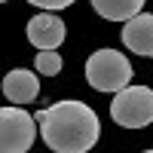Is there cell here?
<instances>
[{
  "label": "cell",
  "mask_w": 153,
  "mask_h": 153,
  "mask_svg": "<svg viewBox=\"0 0 153 153\" xmlns=\"http://www.w3.org/2000/svg\"><path fill=\"white\" fill-rule=\"evenodd\" d=\"M37 132L55 153H86L101 135L98 113L83 101H58L37 113Z\"/></svg>",
  "instance_id": "obj_1"
},
{
  "label": "cell",
  "mask_w": 153,
  "mask_h": 153,
  "mask_svg": "<svg viewBox=\"0 0 153 153\" xmlns=\"http://www.w3.org/2000/svg\"><path fill=\"white\" fill-rule=\"evenodd\" d=\"M86 80L98 92H120L132 83V61L117 49H98L86 61Z\"/></svg>",
  "instance_id": "obj_2"
},
{
  "label": "cell",
  "mask_w": 153,
  "mask_h": 153,
  "mask_svg": "<svg viewBox=\"0 0 153 153\" xmlns=\"http://www.w3.org/2000/svg\"><path fill=\"white\" fill-rule=\"evenodd\" d=\"M110 117L123 129H144L153 123V89L147 86H123L113 92Z\"/></svg>",
  "instance_id": "obj_3"
},
{
  "label": "cell",
  "mask_w": 153,
  "mask_h": 153,
  "mask_svg": "<svg viewBox=\"0 0 153 153\" xmlns=\"http://www.w3.org/2000/svg\"><path fill=\"white\" fill-rule=\"evenodd\" d=\"M37 138V120L22 104L0 107V153H25Z\"/></svg>",
  "instance_id": "obj_4"
},
{
  "label": "cell",
  "mask_w": 153,
  "mask_h": 153,
  "mask_svg": "<svg viewBox=\"0 0 153 153\" xmlns=\"http://www.w3.org/2000/svg\"><path fill=\"white\" fill-rule=\"evenodd\" d=\"M28 40L37 49H58L65 43V22L52 16V9H43L28 22Z\"/></svg>",
  "instance_id": "obj_5"
},
{
  "label": "cell",
  "mask_w": 153,
  "mask_h": 153,
  "mask_svg": "<svg viewBox=\"0 0 153 153\" xmlns=\"http://www.w3.org/2000/svg\"><path fill=\"white\" fill-rule=\"evenodd\" d=\"M123 43L135 55L153 58V12H135L123 25Z\"/></svg>",
  "instance_id": "obj_6"
},
{
  "label": "cell",
  "mask_w": 153,
  "mask_h": 153,
  "mask_svg": "<svg viewBox=\"0 0 153 153\" xmlns=\"http://www.w3.org/2000/svg\"><path fill=\"white\" fill-rule=\"evenodd\" d=\"M3 95L12 104H31V101L40 95V80H37V74H31V71L16 68V71H9L3 76Z\"/></svg>",
  "instance_id": "obj_7"
},
{
  "label": "cell",
  "mask_w": 153,
  "mask_h": 153,
  "mask_svg": "<svg viewBox=\"0 0 153 153\" xmlns=\"http://www.w3.org/2000/svg\"><path fill=\"white\" fill-rule=\"evenodd\" d=\"M141 6L144 0H92V9L107 22H126L135 12H141Z\"/></svg>",
  "instance_id": "obj_8"
},
{
  "label": "cell",
  "mask_w": 153,
  "mask_h": 153,
  "mask_svg": "<svg viewBox=\"0 0 153 153\" xmlns=\"http://www.w3.org/2000/svg\"><path fill=\"white\" fill-rule=\"evenodd\" d=\"M34 61H37V74H43V76L61 74V55L55 52V49H40V55H37Z\"/></svg>",
  "instance_id": "obj_9"
},
{
  "label": "cell",
  "mask_w": 153,
  "mask_h": 153,
  "mask_svg": "<svg viewBox=\"0 0 153 153\" xmlns=\"http://www.w3.org/2000/svg\"><path fill=\"white\" fill-rule=\"evenodd\" d=\"M31 6H40V9H68L74 0H28Z\"/></svg>",
  "instance_id": "obj_10"
},
{
  "label": "cell",
  "mask_w": 153,
  "mask_h": 153,
  "mask_svg": "<svg viewBox=\"0 0 153 153\" xmlns=\"http://www.w3.org/2000/svg\"><path fill=\"white\" fill-rule=\"evenodd\" d=\"M0 3H6V0H0Z\"/></svg>",
  "instance_id": "obj_11"
}]
</instances>
